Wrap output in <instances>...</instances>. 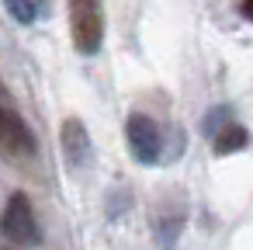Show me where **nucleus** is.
Returning <instances> with one entry per match:
<instances>
[{
  "mask_svg": "<svg viewBox=\"0 0 253 250\" xmlns=\"http://www.w3.org/2000/svg\"><path fill=\"white\" fill-rule=\"evenodd\" d=\"M225 122H229V108H211V111L205 115V125H201V129H205V136H215Z\"/></svg>",
  "mask_w": 253,
  "mask_h": 250,
  "instance_id": "obj_8",
  "label": "nucleus"
},
{
  "mask_svg": "<svg viewBox=\"0 0 253 250\" xmlns=\"http://www.w3.org/2000/svg\"><path fill=\"white\" fill-rule=\"evenodd\" d=\"M59 143H63V156L73 170H84L94 160V146H90V132L80 118H66L59 129Z\"/></svg>",
  "mask_w": 253,
  "mask_h": 250,
  "instance_id": "obj_4",
  "label": "nucleus"
},
{
  "mask_svg": "<svg viewBox=\"0 0 253 250\" xmlns=\"http://www.w3.org/2000/svg\"><path fill=\"white\" fill-rule=\"evenodd\" d=\"M211 143H215V156H232V153H239V150H246V143H250V132L239 125V122H225L215 136H211Z\"/></svg>",
  "mask_w": 253,
  "mask_h": 250,
  "instance_id": "obj_6",
  "label": "nucleus"
},
{
  "mask_svg": "<svg viewBox=\"0 0 253 250\" xmlns=\"http://www.w3.org/2000/svg\"><path fill=\"white\" fill-rule=\"evenodd\" d=\"M239 11H243L246 21H253V0H239Z\"/></svg>",
  "mask_w": 253,
  "mask_h": 250,
  "instance_id": "obj_9",
  "label": "nucleus"
},
{
  "mask_svg": "<svg viewBox=\"0 0 253 250\" xmlns=\"http://www.w3.org/2000/svg\"><path fill=\"white\" fill-rule=\"evenodd\" d=\"M4 4H7V11L18 25H35L49 11V0H4Z\"/></svg>",
  "mask_w": 253,
  "mask_h": 250,
  "instance_id": "obj_7",
  "label": "nucleus"
},
{
  "mask_svg": "<svg viewBox=\"0 0 253 250\" xmlns=\"http://www.w3.org/2000/svg\"><path fill=\"white\" fill-rule=\"evenodd\" d=\"M0 229L4 236L18 247H39L42 243V233H39V219H35V208L28 201L25 191H14L4 205V215H0Z\"/></svg>",
  "mask_w": 253,
  "mask_h": 250,
  "instance_id": "obj_2",
  "label": "nucleus"
},
{
  "mask_svg": "<svg viewBox=\"0 0 253 250\" xmlns=\"http://www.w3.org/2000/svg\"><path fill=\"white\" fill-rule=\"evenodd\" d=\"M0 146L14 156H32L35 153V136L32 129L25 125V118L11 108L0 104Z\"/></svg>",
  "mask_w": 253,
  "mask_h": 250,
  "instance_id": "obj_5",
  "label": "nucleus"
},
{
  "mask_svg": "<svg viewBox=\"0 0 253 250\" xmlns=\"http://www.w3.org/2000/svg\"><path fill=\"white\" fill-rule=\"evenodd\" d=\"M125 139H128V150H132V156H135L139 163H156L160 153H163V136H160L156 122H153L149 115H142V111L128 115V122H125Z\"/></svg>",
  "mask_w": 253,
  "mask_h": 250,
  "instance_id": "obj_3",
  "label": "nucleus"
},
{
  "mask_svg": "<svg viewBox=\"0 0 253 250\" xmlns=\"http://www.w3.org/2000/svg\"><path fill=\"white\" fill-rule=\"evenodd\" d=\"M70 35L80 56H94L104 46V0H70Z\"/></svg>",
  "mask_w": 253,
  "mask_h": 250,
  "instance_id": "obj_1",
  "label": "nucleus"
}]
</instances>
